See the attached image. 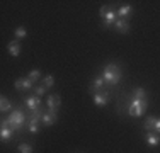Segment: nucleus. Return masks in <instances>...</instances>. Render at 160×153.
Instances as JSON below:
<instances>
[{
    "instance_id": "1",
    "label": "nucleus",
    "mask_w": 160,
    "mask_h": 153,
    "mask_svg": "<svg viewBox=\"0 0 160 153\" xmlns=\"http://www.w3.org/2000/svg\"><path fill=\"white\" fill-rule=\"evenodd\" d=\"M0 124H2V128H12L17 135H21L24 131V128H28V114H24L22 107L17 106L9 114V117H3Z\"/></svg>"
},
{
    "instance_id": "2",
    "label": "nucleus",
    "mask_w": 160,
    "mask_h": 153,
    "mask_svg": "<svg viewBox=\"0 0 160 153\" xmlns=\"http://www.w3.org/2000/svg\"><path fill=\"white\" fill-rule=\"evenodd\" d=\"M102 78H104V82L108 83V85H118L121 80V68L118 67V65L114 63H109L104 67V70H102Z\"/></svg>"
},
{
    "instance_id": "3",
    "label": "nucleus",
    "mask_w": 160,
    "mask_h": 153,
    "mask_svg": "<svg viewBox=\"0 0 160 153\" xmlns=\"http://www.w3.org/2000/svg\"><path fill=\"white\" fill-rule=\"evenodd\" d=\"M101 17H102V26L104 27H112L114 26V22L118 21V14H116V10L112 9L111 5H102L101 7Z\"/></svg>"
},
{
    "instance_id": "4",
    "label": "nucleus",
    "mask_w": 160,
    "mask_h": 153,
    "mask_svg": "<svg viewBox=\"0 0 160 153\" xmlns=\"http://www.w3.org/2000/svg\"><path fill=\"white\" fill-rule=\"evenodd\" d=\"M147 107H148V101H136V99H133L128 106V114L133 117H140Z\"/></svg>"
},
{
    "instance_id": "5",
    "label": "nucleus",
    "mask_w": 160,
    "mask_h": 153,
    "mask_svg": "<svg viewBox=\"0 0 160 153\" xmlns=\"http://www.w3.org/2000/svg\"><path fill=\"white\" fill-rule=\"evenodd\" d=\"M58 121V112H55V111H49L48 107H46V111H44V114H43V126H48V128H51L55 122Z\"/></svg>"
},
{
    "instance_id": "6",
    "label": "nucleus",
    "mask_w": 160,
    "mask_h": 153,
    "mask_svg": "<svg viewBox=\"0 0 160 153\" xmlns=\"http://www.w3.org/2000/svg\"><path fill=\"white\" fill-rule=\"evenodd\" d=\"M60 106H62V99H60L58 94L48 95V99H46V107H48L49 111H55V112H58Z\"/></svg>"
},
{
    "instance_id": "7",
    "label": "nucleus",
    "mask_w": 160,
    "mask_h": 153,
    "mask_svg": "<svg viewBox=\"0 0 160 153\" xmlns=\"http://www.w3.org/2000/svg\"><path fill=\"white\" fill-rule=\"evenodd\" d=\"M109 97H111V94L109 92H106V90H101V92H97V94H94V104L96 106H106L109 102Z\"/></svg>"
},
{
    "instance_id": "8",
    "label": "nucleus",
    "mask_w": 160,
    "mask_h": 153,
    "mask_svg": "<svg viewBox=\"0 0 160 153\" xmlns=\"http://www.w3.org/2000/svg\"><path fill=\"white\" fill-rule=\"evenodd\" d=\"M26 107H28V111H34V109H39L41 106H43V102H41V99L38 97V95H29V97H26Z\"/></svg>"
},
{
    "instance_id": "9",
    "label": "nucleus",
    "mask_w": 160,
    "mask_h": 153,
    "mask_svg": "<svg viewBox=\"0 0 160 153\" xmlns=\"http://www.w3.org/2000/svg\"><path fill=\"white\" fill-rule=\"evenodd\" d=\"M14 85H16V90H19V92H22V90H32L34 89V83L29 78H17Z\"/></svg>"
},
{
    "instance_id": "10",
    "label": "nucleus",
    "mask_w": 160,
    "mask_h": 153,
    "mask_svg": "<svg viewBox=\"0 0 160 153\" xmlns=\"http://www.w3.org/2000/svg\"><path fill=\"white\" fill-rule=\"evenodd\" d=\"M104 85H106L104 78H102V76H96V78H94L92 82H90V87H89V90L92 92V94H97V92L104 90Z\"/></svg>"
},
{
    "instance_id": "11",
    "label": "nucleus",
    "mask_w": 160,
    "mask_h": 153,
    "mask_svg": "<svg viewBox=\"0 0 160 153\" xmlns=\"http://www.w3.org/2000/svg\"><path fill=\"white\" fill-rule=\"evenodd\" d=\"M145 141H147V145H150V146H157V145H160V135L155 131H148L147 135H145Z\"/></svg>"
},
{
    "instance_id": "12",
    "label": "nucleus",
    "mask_w": 160,
    "mask_h": 153,
    "mask_svg": "<svg viewBox=\"0 0 160 153\" xmlns=\"http://www.w3.org/2000/svg\"><path fill=\"white\" fill-rule=\"evenodd\" d=\"M114 27L118 29V32L126 34L129 31V21H128V19H118V21L114 22Z\"/></svg>"
},
{
    "instance_id": "13",
    "label": "nucleus",
    "mask_w": 160,
    "mask_h": 153,
    "mask_svg": "<svg viewBox=\"0 0 160 153\" xmlns=\"http://www.w3.org/2000/svg\"><path fill=\"white\" fill-rule=\"evenodd\" d=\"M131 12H133V7L131 5H123V7H119V9L116 10L118 19H128Z\"/></svg>"
},
{
    "instance_id": "14",
    "label": "nucleus",
    "mask_w": 160,
    "mask_h": 153,
    "mask_svg": "<svg viewBox=\"0 0 160 153\" xmlns=\"http://www.w3.org/2000/svg\"><path fill=\"white\" fill-rule=\"evenodd\" d=\"M16 135V131H14L12 128H2V131H0V138H2L3 143H7V141H10Z\"/></svg>"
},
{
    "instance_id": "15",
    "label": "nucleus",
    "mask_w": 160,
    "mask_h": 153,
    "mask_svg": "<svg viewBox=\"0 0 160 153\" xmlns=\"http://www.w3.org/2000/svg\"><path fill=\"white\" fill-rule=\"evenodd\" d=\"M7 49H9V53L12 56H19V53H21V43H19L17 39L10 41L9 46H7Z\"/></svg>"
},
{
    "instance_id": "16",
    "label": "nucleus",
    "mask_w": 160,
    "mask_h": 153,
    "mask_svg": "<svg viewBox=\"0 0 160 153\" xmlns=\"http://www.w3.org/2000/svg\"><path fill=\"white\" fill-rule=\"evenodd\" d=\"M10 109H12V102H10L5 95H2V97H0V111H2V112H7V111H10Z\"/></svg>"
},
{
    "instance_id": "17",
    "label": "nucleus",
    "mask_w": 160,
    "mask_h": 153,
    "mask_svg": "<svg viewBox=\"0 0 160 153\" xmlns=\"http://www.w3.org/2000/svg\"><path fill=\"white\" fill-rule=\"evenodd\" d=\"M133 99H136V101H147V92H145V89L136 87V89L133 90Z\"/></svg>"
},
{
    "instance_id": "18",
    "label": "nucleus",
    "mask_w": 160,
    "mask_h": 153,
    "mask_svg": "<svg viewBox=\"0 0 160 153\" xmlns=\"http://www.w3.org/2000/svg\"><path fill=\"white\" fill-rule=\"evenodd\" d=\"M155 121H157V117H155V116H148V117H147V121H145V124H143V128L147 129V133H148V131H153Z\"/></svg>"
},
{
    "instance_id": "19",
    "label": "nucleus",
    "mask_w": 160,
    "mask_h": 153,
    "mask_svg": "<svg viewBox=\"0 0 160 153\" xmlns=\"http://www.w3.org/2000/svg\"><path fill=\"white\" fill-rule=\"evenodd\" d=\"M39 76H41V72H39V70H31V72H29V76H28V78L31 80L34 85H36L38 80H39Z\"/></svg>"
},
{
    "instance_id": "20",
    "label": "nucleus",
    "mask_w": 160,
    "mask_h": 153,
    "mask_svg": "<svg viewBox=\"0 0 160 153\" xmlns=\"http://www.w3.org/2000/svg\"><path fill=\"white\" fill-rule=\"evenodd\" d=\"M53 85H55V78H53L51 75L44 76V78H43V87H44V89H51Z\"/></svg>"
},
{
    "instance_id": "21",
    "label": "nucleus",
    "mask_w": 160,
    "mask_h": 153,
    "mask_svg": "<svg viewBox=\"0 0 160 153\" xmlns=\"http://www.w3.org/2000/svg\"><path fill=\"white\" fill-rule=\"evenodd\" d=\"M19 153H32V146L29 143H21L19 145Z\"/></svg>"
},
{
    "instance_id": "22",
    "label": "nucleus",
    "mask_w": 160,
    "mask_h": 153,
    "mask_svg": "<svg viewBox=\"0 0 160 153\" xmlns=\"http://www.w3.org/2000/svg\"><path fill=\"white\" fill-rule=\"evenodd\" d=\"M32 92H34V95H38V97H43L44 92H46V89H44L43 85H38V87H34V89H32Z\"/></svg>"
},
{
    "instance_id": "23",
    "label": "nucleus",
    "mask_w": 160,
    "mask_h": 153,
    "mask_svg": "<svg viewBox=\"0 0 160 153\" xmlns=\"http://www.w3.org/2000/svg\"><path fill=\"white\" fill-rule=\"evenodd\" d=\"M28 36V31H26L24 26H21V27L16 29V37H26Z\"/></svg>"
},
{
    "instance_id": "24",
    "label": "nucleus",
    "mask_w": 160,
    "mask_h": 153,
    "mask_svg": "<svg viewBox=\"0 0 160 153\" xmlns=\"http://www.w3.org/2000/svg\"><path fill=\"white\" fill-rule=\"evenodd\" d=\"M153 131L160 135V119H158V117H157V121H155V128H153Z\"/></svg>"
}]
</instances>
